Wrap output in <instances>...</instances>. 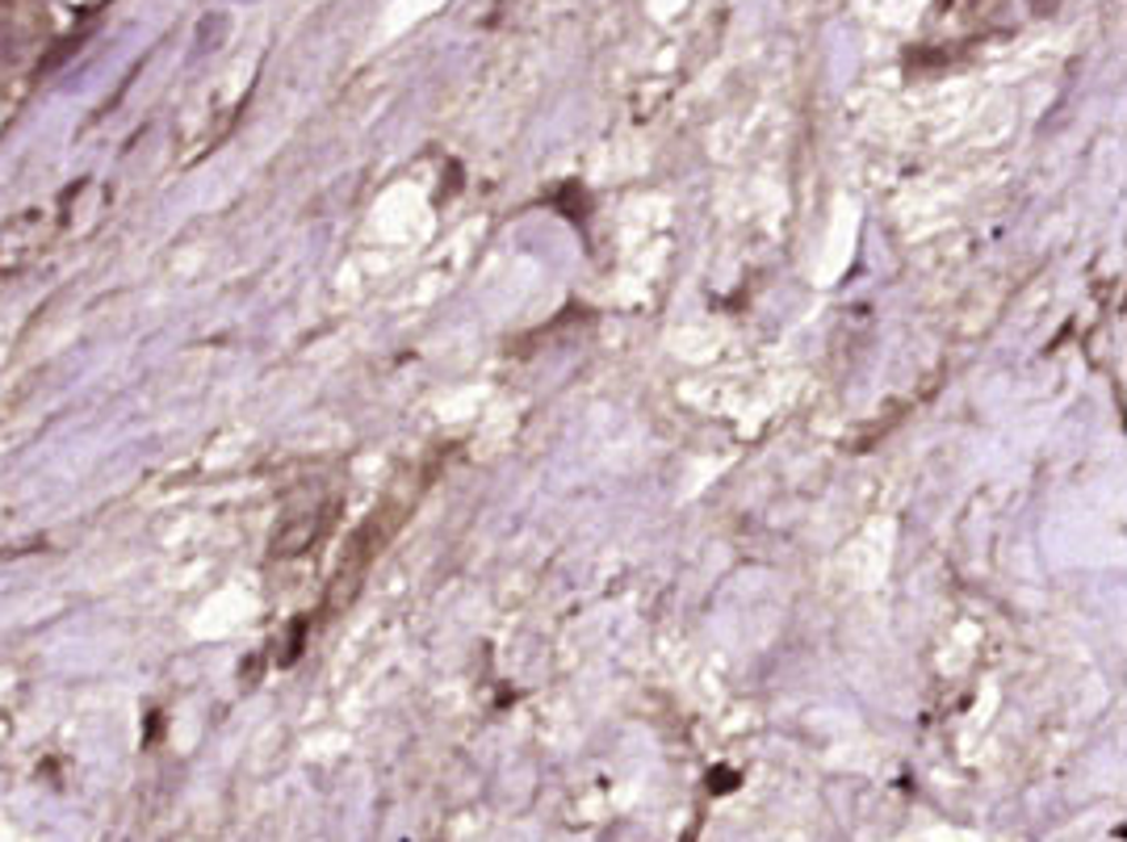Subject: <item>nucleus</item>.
Here are the masks:
<instances>
[{
  "mask_svg": "<svg viewBox=\"0 0 1127 842\" xmlns=\"http://www.w3.org/2000/svg\"><path fill=\"white\" fill-rule=\"evenodd\" d=\"M84 39H89V30H80V34H68V39H59V42H55V51L39 59V76H47V72H55V68L63 63V59L76 55L80 42H84Z\"/></svg>",
  "mask_w": 1127,
  "mask_h": 842,
  "instance_id": "1",
  "label": "nucleus"
}]
</instances>
